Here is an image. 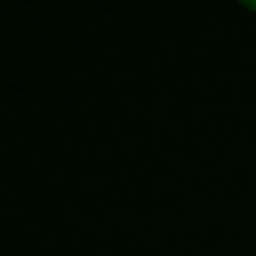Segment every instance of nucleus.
Instances as JSON below:
<instances>
[{
	"label": "nucleus",
	"instance_id": "nucleus-1",
	"mask_svg": "<svg viewBox=\"0 0 256 256\" xmlns=\"http://www.w3.org/2000/svg\"><path fill=\"white\" fill-rule=\"evenodd\" d=\"M247 6H253V10H256V4H247Z\"/></svg>",
	"mask_w": 256,
	"mask_h": 256
}]
</instances>
